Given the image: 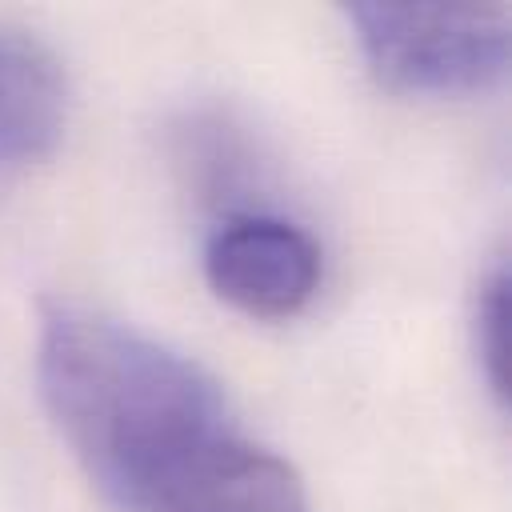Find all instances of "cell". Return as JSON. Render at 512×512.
<instances>
[{"label":"cell","mask_w":512,"mask_h":512,"mask_svg":"<svg viewBox=\"0 0 512 512\" xmlns=\"http://www.w3.org/2000/svg\"><path fill=\"white\" fill-rule=\"evenodd\" d=\"M36 380L80 472L120 512H160L236 440L224 392L196 360L84 304L44 312Z\"/></svg>","instance_id":"6da1fadb"},{"label":"cell","mask_w":512,"mask_h":512,"mask_svg":"<svg viewBox=\"0 0 512 512\" xmlns=\"http://www.w3.org/2000/svg\"><path fill=\"white\" fill-rule=\"evenodd\" d=\"M372 76L408 96H464L492 88L512 52L500 4L356 0L344 8Z\"/></svg>","instance_id":"7a4b0ae2"},{"label":"cell","mask_w":512,"mask_h":512,"mask_svg":"<svg viewBox=\"0 0 512 512\" xmlns=\"http://www.w3.org/2000/svg\"><path fill=\"white\" fill-rule=\"evenodd\" d=\"M320 244L292 220L268 212H236L204 244V276L212 292L244 316L288 320L320 288Z\"/></svg>","instance_id":"3957f363"},{"label":"cell","mask_w":512,"mask_h":512,"mask_svg":"<svg viewBox=\"0 0 512 512\" xmlns=\"http://www.w3.org/2000/svg\"><path fill=\"white\" fill-rule=\"evenodd\" d=\"M68 120V84L56 56L24 32L0 28V188L52 156Z\"/></svg>","instance_id":"277c9868"},{"label":"cell","mask_w":512,"mask_h":512,"mask_svg":"<svg viewBox=\"0 0 512 512\" xmlns=\"http://www.w3.org/2000/svg\"><path fill=\"white\" fill-rule=\"evenodd\" d=\"M160 512H308L300 476L272 452L228 440Z\"/></svg>","instance_id":"5b68a950"},{"label":"cell","mask_w":512,"mask_h":512,"mask_svg":"<svg viewBox=\"0 0 512 512\" xmlns=\"http://www.w3.org/2000/svg\"><path fill=\"white\" fill-rule=\"evenodd\" d=\"M472 348L492 396L504 404L512 388V280L504 264H492L472 300Z\"/></svg>","instance_id":"8992f818"}]
</instances>
